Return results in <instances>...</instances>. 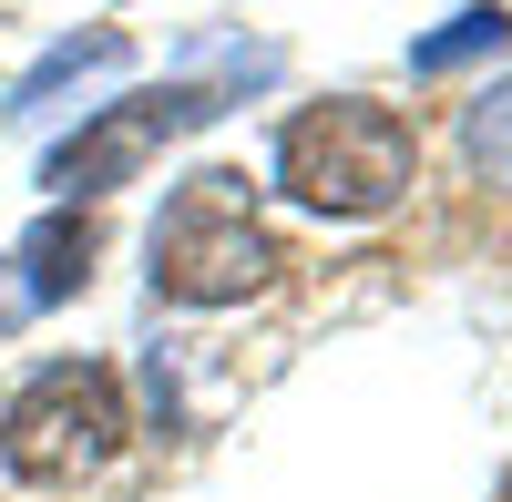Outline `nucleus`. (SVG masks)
<instances>
[{
    "mask_svg": "<svg viewBox=\"0 0 512 502\" xmlns=\"http://www.w3.org/2000/svg\"><path fill=\"white\" fill-rule=\"evenodd\" d=\"M410 175H420L410 113L369 103V93H328L308 113H287V134H277V185L308 205V216H328V226L390 216L410 195Z\"/></svg>",
    "mask_w": 512,
    "mask_h": 502,
    "instance_id": "obj_1",
    "label": "nucleus"
},
{
    "mask_svg": "<svg viewBox=\"0 0 512 502\" xmlns=\"http://www.w3.org/2000/svg\"><path fill=\"white\" fill-rule=\"evenodd\" d=\"M144 257H154V298H175V308H236V298H256V287L277 277V236H267L256 185L236 175V164H195V175L164 195Z\"/></svg>",
    "mask_w": 512,
    "mask_h": 502,
    "instance_id": "obj_2",
    "label": "nucleus"
},
{
    "mask_svg": "<svg viewBox=\"0 0 512 502\" xmlns=\"http://www.w3.org/2000/svg\"><path fill=\"white\" fill-rule=\"evenodd\" d=\"M123 431H134V410H123V380L103 359H52L31 369V380L11 390V410H0V462H11L21 482L62 492V482H93Z\"/></svg>",
    "mask_w": 512,
    "mask_h": 502,
    "instance_id": "obj_3",
    "label": "nucleus"
},
{
    "mask_svg": "<svg viewBox=\"0 0 512 502\" xmlns=\"http://www.w3.org/2000/svg\"><path fill=\"white\" fill-rule=\"evenodd\" d=\"M216 113H226V93H216V82H154V93H123V103H103L93 123H72V134L41 154V195H52V205L113 195V185H134L164 144L205 134Z\"/></svg>",
    "mask_w": 512,
    "mask_h": 502,
    "instance_id": "obj_4",
    "label": "nucleus"
},
{
    "mask_svg": "<svg viewBox=\"0 0 512 502\" xmlns=\"http://www.w3.org/2000/svg\"><path fill=\"white\" fill-rule=\"evenodd\" d=\"M93 257H103V236H93V216H82V205H52V216H31V236L11 246L21 298H31V308L82 298V287H93Z\"/></svg>",
    "mask_w": 512,
    "mask_h": 502,
    "instance_id": "obj_5",
    "label": "nucleus"
},
{
    "mask_svg": "<svg viewBox=\"0 0 512 502\" xmlns=\"http://www.w3.org/2000/svg\"><path fill=\"white\" fill-rule=\"evenodd\" d=\"M123 62H134V41H123L113 21H103V31H62L52 52H41V62L11 82V103H0V113L31 123V113H52V93H72V82H93V72H123Z\"/></svg>",
    "mask_w": 512,
    "mask_h": 502,
    "instance_id": "obj_6",
    "label": "nucleus"
},
{
    "mask_svg": "<svg viewBox=\"0 0 512 502\" xmlns=\"http://www.w3.org/2000/svg\"><path fill=\"white\" fill-rule=\"evenodd\" d=\"M492 52H512V11H502V0H472V11H451L441 31H420V41H410V72H420V82H441V72L492 62Z\"/></svg>",
    "mask_w": 512,
    "mask_h": 502,
    "instance_id": "obj_7",
    "label": "nucleus"
},
{
    "mask_svg": "<svg viewBox=\"0 0 512 502\" xmlns=\"http://www.w3.org/2000/svg\"><path fill=\"white\" fill-rule=\"evenodd\" d=\"M461 154H472V175H482V185L512 195V72L492 82L472 113H461Z\"/></svg>",
    "mask_w": 512,
    "mask_h": 502,
    "instance_id": "obj_8",
    "label": "nucleus"
}]
</instances>
